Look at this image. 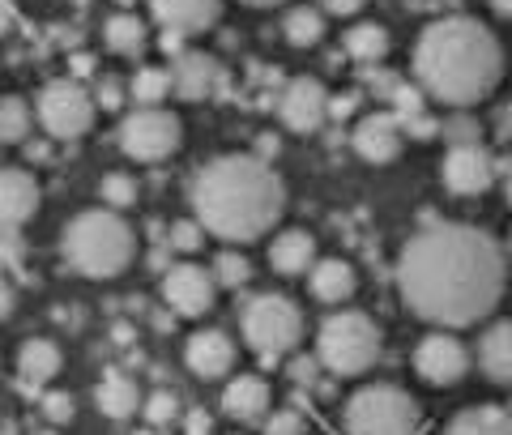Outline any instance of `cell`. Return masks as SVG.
I'll list each match as a JSON object with an SVG mask.
<instances>
[{
  "instance_id": "cell-46",
  "label": "cell",
  "mask_w": 512,
  "mask_h": 435,
  "mask_svg": "<svg viewBox=\"0 0 512 435\" xmlns=\"http://www.w3.org/2000/svg\"><path fill=\"white\" fill-rule=\"evenodd\" d=\"M350 99H355V94H338V103H329V111L333 116H350V107H355Z\"/></svg>"
},
{
  "instance_id": "cell-12",
  "label": "cell",
  "mask_w": 512,
  "mask_h": 435,
  "mask_svg": "<svg viewBox=\"0 0 512 435\" xmlns=\"http://www.w3.org/2000/svg\"><path fill=\"white\" fill-rule=\"evenodd\" d=\"M214 273L201 265H171L163 278V299L171 303L175 316H205L214 308Z\"/></svg>"
},
{
  "instance_id": "cell-4",
  "label": "cell",
  "mask_w": 512,
  "mask_h": 435,
  "mask_svg": "<svg viewBox=\"0 0 512 435\" xmlns=\"http://www.w3.org/2000/svg\"><path fill=\"white\" fill-rule=\"evenodd\" d=\"M137 235L116 209H86L64 227V261L82 278H116L133 265Z\"/></svg>"
},
{
  "instance_id": "cell-19",
  "label": "cell",
  "mask_w": 512,
  "mask_h": 435,
  "mask_svg": "<svg viewBox=\"0 0 512 435\" xmlns=\"http://www.w3.org/2000/svg\"><path fill=\"white\" fill-rule=\"evenodd\" d=\"M269 410V384L261 376H235L222 393V414H231L235 423H256Z\"/></svg>"
},
{
  "instance_id": "cell-40",
  "label": "cell",
  "mask_w": 512,
  "mask_h": 435,
  "mask_svg": "<svg viewBox=\"0 0 512 435\" xmlns=\"http://www.w3.org/2000/svg\"><path fill=\"white\" fill-rule=\"evenodd\" d=\"M265 435H303V414H295V410L274 414V418H269V431Z\"/></svg>"
},
{
  "instance_id": "cell-30",
  "label": "cell",
  "mask_w": 512,
  "mask_h": 435,
  "mask_svg": "<svg viewBox=\"0 0 512 435\" xmlns=\"http://www.w3.org/2000/svg\"><path fill=\"white\" fill-rule=\"evenodd\" d=\"M30 107L22 99H0V145H18L30 133Z\"/></svg>"
},
{
  "instance_id": "cell-51",
  "label": "cell",
  "mask_w": 512,
  "mask_h": 435,
  "mask_svg": "<svg viewBox=\"0 0 512 435\" xmlns=\"http://www.w3.org/2000/svg\"><path fill=\"white\" fill-rule=\"evenodd\" d=\"M508 133H512V107H508Z\"/></svg>"
},
{
  "instance_id": "cell-3",
  "label": "cell",
  "mask_w": 512,
  "mask_h": 435,
  "mask_svg": "<svg viewBox=\"0 0 512 435\" xmlns=\"http://www.w3.org/2000/svg\"><path fill=\"white\" fill-rule=\"evenodd\" d=\"M504 52L474 18H440L414 43V82L448 107H474L500 86Z\"/></svg>"
},
{
  "instance_id": "cell-10",
  "label": "cell",
  "mask_w": 512,
  "mask_h": 435,
  "mask_svg": "<svg viewBox=\"0 0 512 435\" xmlns=\"http://www.w3.org/2000/svg\"><path fill=\"white\" fill-rule=\"evenodd\" d=\"M495 154L487 150L483 141L474 145H453L444 158V188L453 192V197H478V192H487L495 184Z\"/></svg>"
},
{
  "instance_id": "cell-14",
  "label": "cell",
  "mask_w": 512,
  "mask_h": 435,
  "mask_svg": "<svg viewBox=\"0 0 512 435\" xmlns=\"http://www.w3.org/2000/svg\"><path fill=\"white\" fill-rule=\"evenodd\" d=\"M402 124H397L393 111H376V116H363L355 137H350V145H355V154L367 158V163H393L397 154H402Z\"/></svg>"
},
{
  "instance_id": "cell-6",
  "label": "cell",
  "mask_w": 512,
  "mask_h": 435,
  "mask_svg": "<svg viewBox=\"0 0 512 435\" xmlns=\"http://www.w3.org/2000/svg\"><path fill=\"white\" fill-rule=\"evenodd\" d=\"M239 329H244L248 346L261 354V359H282V354H291L303 337V312L295 308L286 295H252L244 299V308H239Z\"/></svg>"
},
{
  "instance_id": "cell-9",
  "label": "cell",
  "mask_w": 512,
  "mask_h": 435,
  "mask_svg": "<svg viewBox=\"0 0 512 435\" xmlns=\"http://www.w3.org/2000/svg\"><path fill=\"white\" fill-rule=\"evenodd\" d=\"M39 124L52 133L56 141H73L82 137L94 124V99L86 94V86H77L73 77H60V82H47L39 90Z\"/></svg>"
},
{
  "instance_id": "cell-13",
  "label": "cell",
  "mask_w": 512,
  "mask_h": 435,
  "mask_svg": "<svg viewBox=\"0 0 512 435\" xmlns=\"http://www.w3.org/2000/svg\"><path fill=\"white\" fill-rule=\"evenodd\" d=\"M278 116H282V124L291 128V133H316V128L325 124V116H329L325 86H320L316 77H295V82L282 90V99H278Z\"/></svg>"
},
{
  "instance_id": "cell-44",
  "label": "cell",
  "mask_w": 512,
  "mask_h": 435,
  "mask_svg": "<svg viewBox=\"0 0 512 435\" xmlns=\"http://www.w3.org/2000/svg\"><path fill=\"white\" fill-rule=\"evenodd\" d=\"M316 363H320V359H299V363L291 367V376H295L299 384H312V380H316Z\"/></svg>"
},
{
  "instance_id": "cell-28",
  "label": "cell",
  "mask_w": 512,
  "mask_h": 435,
  "mask_svg": "<svg viewBox=\"0 0 512 435\" xmlns=\"http://www.w3.org/2000/svg\"><path fill=\"white\" fill-rule=\"evenodd\" d=\"M282 35H286L291 47H312V43H320V35H325V18H320V9L299 5V9L286 13Z\"/></svg>"
},
{
  "instance_id": "cell-38",
  "label": "cell",
  "mask_w": 512,
  "mask_h": 435,
  "mask_svg": "<svg viewBox=\"0 0 512 435\" xmlns=\"http://www.w3.org/2000/svg\"><path fill=\"white\" fill-rule=\"evenodd\" d=\"M402 124V133L406 137H419V141H427V137H436L440 133V124L427 116V111H419V116H406V120H397Z\"/></svg>"
},
{
  "instance_id": "cell-49",
  "label": "cell",
  "mask_w": 512,
  "mask_h": 435,
  "mask_svg": "<svg viewBox=\"0 0 512 435\" xmlns=\"http://www.w3.org/2000/svg\"><path fill=\"white\" fill-rule=\"evenodd\" d=\"M504 192H508V205H512V163L504 167Z\"/></svg>"
},
{
  "instance_id": "cell-39",
  "label": "cell",
  "mask_w": 512,
  "mask_h": 435,
  "mask_svg": "<svg viewBox=\"0 0 512 435\" xmlns=\"http://www.w3.org/2000/svg\"><path fill=\"white\" fill-rule=\"evenodd\" d=\"M43 414L52 418V423H69L73 418V397L69 393H47L43 397Z\"/></svg>"
},
{
  "instance_id": "cell-50",
  "label": "cell",
  "mask_w": 512,
  "mask_h": 435,
  "mask_svg": "<svg viewBox=\"0 0 512 435\" xmlns=\"http://www.w3.org/2000/svg\"><path fill=\"white\" fill-rule=\"evenodd\" d=\"M244 5H256V9H274V5H282V0H244Z\"/></svg>"
},
{
  "instance_id": "cell-21",
  "label": "cell",
  "mask_w": 512,
  "mask_h": 435,
  "mask_svg": "<svg viewBox=\"0 0 512 435\" xmlns=\"http://www.w3.org/2000/svg\"><path fill=\"white\" fill-rule=\"evenodd\" d=\"M269 265L282 278H295V273H308L316 265V244L308 231H282L274 239V248H269Z\"/></svg>"
},
{
  "instance_id": "cell-47",
  "label": "cell",
  "mask_w": 512,
  "mask_h": 435,
  "mask_svg": "<svg viewBox=\"0 0 512 435\" xmlns=\"http://www.w3.org/2000/svg\"><path fill=\"white\" fill-rule=\"evenodd\" d=\"M487 5L500 13V18H512V0H487Z\"/></svg>"
},
{
  "instance_id": "cell-27",
  "label": "cell",
  "mask_w": 512,
  "mask_h": 435,
  "mask_svg": "<svg viewBox=\"0 0 512 435\" xmlns=\"http://www.w3.org/2000/svg\"><path fill=\"white\" fill-rule=\"evenodd\" d=\"M346 52L359 64H376L389 52V35H384V26H376V22H359L346 30Z\"/></svg>"
},
{
  "instance_id": "cell-36",
  "label": "cell",
  "mask_w": 512,
  "mask_h": 435,
  "mask_svg": "<svg viewBox=\"0 0 512 435\" xmlns=\"http://www.w3.org/2000/svg\"><path fill=\"white\" fill-rule=\"evenodd\" d=\"M201 244H205V227H201V222H175V227H171V248L197 252Z\"/></svg>"
},
{
  "instance_id": "cell-24",
  "label": "cell",
  "mask_w": 512,
  "mask_h": 435,
  "mask_svg": "<svg viewBox=\"0 0 512 435\" xmlns=\"http://www.w3.org/2000/svg\"><path fill=\"white\" fill-rule=\"evenodd\" d=\"M94 401H99V410H103L107 418H128V414L141 410V389H137L133 376L107 372V376L99 380V389H94Z\"/></svg>"
},
{
  "instance_id": "cell-45",
  "label": "cell",
  "mask_w": 512,
  "mask_h": 435,
  "mask_svg": "<svg viewBox=\"0 0 512 435\" xmlns=\"http://www.w3.org/2000/svg\"><path fill=\"white\" fill-rule=\"evenodd\" d=\"M13 22H18V9H13L9 0H0V35H9Z\"/></svg>"
},
{
  "instance_id": "cell-33",
  "label": "cell",
  "mask_w": 512,
  "mask_h": 435,
  "mask_svg": "<svg viewBox=\"0 0 512 435\" xmlns=\"http://www.w3.org/2000/svg\"><path fill=\"white\" fill-rule=\"evenodd\" d=\"M389 99H393V116H397V120L419 116V111H423V90H419V86H402V82H397V86L389 90Z\"/></svg>"
},
{
  "instance_id": "cell-52",
  "label": "cell",
  "mask_w": 512,
  "mask_h": 435,
  "mask_svg": "<svg viewBox=\"0 0 512 435\" xmlns=\"http://www.w3.org/2000/svg\"><path fill=\"white\" fill-rule=\"evenodd\" d=\"M35 435H56V431H35Z\"/></svg>"
},
{
  "instance_id": "cell-43",
  "label": "cell",
  "mask_w": 512,
  "mask_h": 435,
  "mask_svg": "<svg viewBox=\"0 0 512 435\" xmlns=\"http://www.w3.org/2000/svg\"><path fill=\"white\" fill-rule=\"evenodd\" d=\"M13 303H18V295H13V286H9V278H5V273H0V320H9Z\"/></svg>"
},
{
  "instance_id": "cell-31",
  "label": "cell",
  "mask_w": 512,
  "mask_h": 435,
  "mask_svg": "<svg viewBox=\"0 0 512 435\" xmlns=\"http://www.w3.org/2000/svg\"><path fill=\"white\" fill-rule=\"evenodd\" d=\"M252 278V265H248V256H239V252H218V261H214V282L222 290H235V286H244Z\"/></svg>"
},
{
  "instance_id": "cell-20",
  "label": "cell",
  "mask_w": 512,
  "mask_h": 435,
  "mask_svg": "<svg viewBox=\"0 0 512 435\" xmlns=\"http://www.w3.org/2000/svg\"><path fill=\"white\" fill-rule=\"evenodd\" d=\"M478 367L495 384H512V320H495V325L478 337Z\"/></svg>"
},
{
  "instance_id": "cell-32",
  "label": "cell",
  "mask_w": 512,
  "mask_h": 435,
  "mask_svg": "<svg viewBox=\"0 0 512 435\" xmlns=\"http://www.w3.org/2000/svg\"><path fill=\"white\" fill-rule=\"evenodd\" d=\"M103 201L107 209H128V205H137V180L133 175H120V171H111L107 180H103Z\"/></svg>"
},
{
  "instance_id": "cell-18",
  "label": "cell",
  "mask_w": 512,
  "mask_h": 435,
  "mask_svg": "<svg viewBox=\"0 0 512 435\" xmlns=\"http://www.w3.org/2000/svg\"><path fill=\"white\" fill-rule=\"evenodd\" d=\"M154 22H163L171 35H201L222 13V0H150Z\"/></svg>"
},
{
  "instance_id": "cell-25",
  "label": "cell",
  "mask_w": 512,
  "mask_h": 435,
  "mask_svg": "<svg viewBox=\"0 0 512 435\" xmlns=\"http://www.w3.org/2000/svg\"><path fill=\"white\" fill-rule=\"evenodd\" d=\"M444 435H512V410H500V406L461 410L453 423L444 427Z\"/></svg>"
},
{
  "instance_id": "cell-16",
  "label": "cell",
  "mask_w": 512,
  "mask_h": 435,
  "mask_svg": "<svg viewBox=\"0 0 512 435\" xmlns=\"http://www.w3.org/2000/svg\"><path fill=\"white\" fill-rule=\"evenodd\" d=\"M39 209V180L22 167L0 171V227H22Z\"/></svg>"
},
{
  "instance_id": "cell-8",
  "label": "cell",
  "mask_w": 512,
  "mask_h": 435,
  "mask_svg": "<svg viewBox=\"0 0 512 435\" xmlns=\"http://www.w3.org/2000/svg\"><path fill=\"white\" fill-rule=\"evenodd\" d=\"M120 150L137 163H163L180 150V116L167 107H137L120 124Z\"/></svg>"
},
{
  "instance_id": "cell-48",
  "label": "cell",
  "mask_w": 512,
  "mask_h": 435,
  "mask_svg": "<svg viewBox=\"0 0 512 435\" xmlns=\"http://www.w3.org/2000/svg\"><path fill=\"white\" fill-rule=\"evenodd\" d=\"M73 69H77V73H90V69H94V60H90V56H77V60H73Z\"/></svg>"
},
{
  "instance_id": "cell-26",
  "label": "cell",
  "mask_w": 512,
  "mask_h": 435,
  "mask_svg": "<svg viewBox=\"0 0 512 435\" xmlns=\"http://www.w3.org/2000/svg\"><path fill=\"white\" fill-rule=\"evenodd\" d=\"M103 39H107L111 52L137 56L141 47H146V26H141V18H133V13H116V18H107Z\"/></svg>"
},
{
  "instance_id": "cell-2",
  "label": "cell",
  "mask_w": 512,
  "mask_h": 435,
  "mask_svg": "<svg viewBox=\"0 0 512 435\" xmlns=\"http://www.w3.org/2000/svg\"><path fill=\"white\" fill-rule=\"evenodd\" d=\"M286 205L278 171L256 154H222L192 175V214L210 235L252 244L274 231Z\"/></svg>"
},
{
  "instance_id": "cell-29",
  "label": "cell",
  "mask_w": 512,
  "mask_h": 435,
  "mask_svg": "<svg viewBox=\"0 0 512 435\" xmlns=\"http://www.w3.org/2000/svg\"><path fill=\"white\" fill-rule=\"evenodd\" d=\"M128 94H133V103H141V107H163V99L171 94V69H137Z\"/></svg>"
},
{
  "instance_id": "cell-41",
  "label": "cell",
  "mask_w": 512,
  "mask_h": 435,
  "mask_svg": "<svg viewBox=\"0 0 512 435\" xmlns=\"http://www.w3.org/2000/svg\"><path fill=\"white\" fill-rule=\"evenodd\" d=\"M120 94H124V90H120V82H111V77H107V82L99 86V107H107V111H116V107L124 103V99H120Z\"/></svg>"
},
{
  "instance_id": "cell-35",
  "label": "cell",
  "mask_w": 512,
  "mask_h": 435,
  "mask_svg": "<svg viewBox=\"0 0 512 435\" xmlns=\"http://www.w3.org/2000/svg\"><path fill=\"white\" fill-rule=\"evenodd\" d=\"M141 410H146V418H150L154 427H163V423H171V418H175L180 401H175L171 393H150L146 401H141Z\"/></svg>"
},
{
  "instance_id": "cell-34",
  "label": "cell",
  "mask_w": 512,
  "mask_h": 435,
  "mask_svg": "<svg viewBox=\"0 0 512 435\" xmlns=\"http://www.w3.org/2000/svg\"><path fill=\"white\" fill-rule=\"evenodd\" d=\"M26 261V244L18 227H0V269H18Z\"/></svg>"
},
{
  "instance_id": "cell-37",
  "label": "cell",
  "mask_w": 512,
  "mask_h": 435,
  "mask_svg": "<svg viewBox=\"0 0 512 435\" xmlns=\"http://www.w3.org/2000/svg\"><path fill=\"white\" fill-rule=\"evenodd\" d=\"M440 133L453 141V145H474V141H478V124H474L470 116H453V120L440 124Z\"/></svg>"
},
{
  "instance_id": "cell-42",
  "label": "cell",
  "mask_w": 512,
  "mask_h": 435,
  "mask_svg": "<svg viewBox=\"0 0 512 435\" xmlns=\"http://www.w3.org/2000/svg\"><path fill=\"white\" fill-rule=\"evenodd\" d=\"M367 0H325V13H338V18H350V13H359Z\"/></svg>"
},
{
  "instance_id": "cell-53",
  "label": "cell",
  "mask_w": 512,
  "mask_h": 435,
  "mask_svg": "<svg viewBox=\"0 0 512 435\" xmlns=\"http://www.w3.org/2000/svg\"><path fill=\"white\" fill-rule=\"evenodd\" d=\"M508 410H512V406H508Z\"/></svg>"
},
{
  "instance_id": "cell-11",
  "label": "cell",
  "mask_w": 512,
  "mask_h": 435,
  "mask_svg": "<svg viewBox=\"0 0 512 435\" xmlns=\"http://www.w3.org/2000/svg\"><path fill=\"white\" fill-rule=\"evenodd\" d=\"M414 372H419L427 384H436V389H448V384H457L461 376L470 372V354H466V346H461L457 337L431 333V337H423V342L414 346Z\"/></svg>"
},
{
  "instance_id": "cell-17",
  "label": "cell",
  "mask_w": 512,
  "mask_h": 435,
  "mask_svg": "<svg viewBox=\"0 0 512 435\" xmlns=\"http://www.w3.org/2000/svg\"><path fill=\"white\" fill-rule=\"evenodd\" d=\"M218 86H222V73H218L214 56H205V52H184L180 60L171 64V94H180V99H188V103L210 99Z\"/></svg>"
},
{
  "instance_id": "cell-22",
  "label": "cell",
  "mask_w": 512,
  "mask_h": 435,
  "mask_svg": "<svg viewBox=\"0 0 512 435\" xmlns=\"http://www.w3.org/2000/svg\"><path fill=\"white\" fill-rule=\"evenodd\" d=\"M308 273H312L308 286H312V295L320 303H346L350 295H355V269H350L346 261H338V256L316 261Z\"/></svg>"
},
{
  "instance_id": "cell-7",
  "label": "cell",
  "mask_w": 512,
  "mask_h": 435,
  "mask_svg": "<svg viewBox=\"0 0 512 435\" xmlns=\"http://www.w3.org/2000/svg\"><path fill=\"white\" fill-rule=\"evenodd\" d=\"M350 435H414L419 431V406L397 384H367L346 401Z\"/></svg>"
},
{
  "instance_id": "cell-15",
  "label": "cell",
  "mask_w": 512,
  "mask_h": 435,
  "mask_svg": "<svg viewBox=\"0 0 512 435\" xmlns=\"http://www.w3.org/2000/svg\"><path fill=\"white\" fill-rule=\"evenodd\" d=\"M184 363L197 372L201 380H222L235 367V342L222 329H201L188 337L184 346Z\"/></svg>"
},
{
  "instance_id": "cell-1",
  "label": "cell",
  "mask_w": 512,
  "mask_h": 435,
  "mask_svg": "<svg viewBox=\"0 0 512 435\" xmlns=\"http://www.w3.org/2000/svg\"><path fill=\"white\" fill-rule=\"evenodd\" d=\"M508 269L491 235L461 222L423 227L397 256V286L414 316L440 329H466L495 312Z\"/></svg>"
},
{
  "instance_id": "cell-23",
  "label": "cell",
  "mask_w": 512,
  "mask_h": 435,
  "mask_svg": "<svg viewBox=\"0 0 512 435\" xmlns=\"http://www.w3.org/2000/svg\"><path fill=\"white\" fill-rule=\"evenodd\" d=\"M60 363H64V354L56 342H47V337H30V342L18 350V372L26 384H52Z\"/></svg>"
},
{
  "instance_id": "cell-5",
  "label": "cell",
  "mask_w": 512,
  "mask_h": 435,
  "mask_svg": "<svg viewBox=\"0 0 512 435\" xmlns=\"http://www.w3.org/2000/svg\"><path fill=\"white\" fill-rule=\"evenodd\" d=\"M316 359L333 376H359L380 359V329L367 312H333L316 333Z\"/></svg>"
}]
</instances>
